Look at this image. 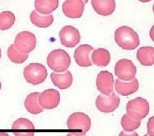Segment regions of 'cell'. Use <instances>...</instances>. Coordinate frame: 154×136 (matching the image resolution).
Masks as SVG:
<instances>
[{
    "label": "cell",
    "instance_id": "1",
    "mask_svg": "<svg viewBox=\"0 0 154 136\" xmlns=\"http://www.w3.org/2000/svg\"><path fill=\"white\" fill-rule=\"evenodd\" d=\"M114 40L122 49L132 50L140 45V39L137 33L132 28L123 25L114 32Z\"/></svg>",
    "mask_w": 154,
    "mask_h": 136
},
{
    "label": "cell",
    "instance_id": "2",
    "mask_svg": "<svg viewBox=\"0 0 154 136\" xmlns=\"http://www.w3.org/2000/svg\"><path fill=\"white\" fill-rule=\"evenodd\" d=\"M46 62L48 66L54 71L62 73L66 71L69 67L71 59L65 50L56 49L49 53Z\"/></svg>",
    "mask_w": 154,
    "mask_h": 136
},
{
    "label": "cell",
    "instance_id": "3",
    "mask_svg": "<svg viewBox=\"0 0 154 136\" xmlns=\"http://www.w3.org/2000/svg\"><path fill=\"white\" fill-rule=\"evenodd\" d=\"M47 76L46 67L40 63H31L23 70V76L26 81L34 85L43 83Z\"/></svg>",
    "mask_w": 154,
    "mask_h": 136
},
{
    "label": "cell",
    "instance_id": "4",
    "mask_svg": "<svg viewBox=\"0 0 154 136\" xmlns=\"http://www.w3.org/2000/svg\"><path fill=\"white\" fill-rule=\"evenodd\" d=\"M149 104L147 100L138 97L128 102L126 104L127 114L132 118L141 120L144 118L149 112Z\"/></svg>",
    "mask_w": 154,
    "mask_h": 136
},
{
    "label": "cell",
    "instance_id": "5",
    "mask_svg": "<svg viewBox=\"0 0 154 136\" xmlns=\"http://www.w3.org/2000/svg\"><path fill=\"white\" fill-rule=\"evenodd\" d=\"M36 37L34 33L23 31L18 33L14 39V45L21 53L28 54L36 47Z\"/></svg>",
    "mask_w": 154,
    "mask_h": 136
},
{
    "label": "cell",
    "instance_id": "6",
    "mask_svg": "<svg viewBox=\"0 0 154 136\" xmlns=\"http://www.w3.org/2000/svg\"><path fill=\"white\" fill-rule=\"evenodd\" d=\"M114 73L123 81H130L135 78L137 68L133 62L127 59L119 60L114 66Z\"/></svg>",
    "mask_w": 154,
    "mask_h": 136
},
{
    "label": "cell",
    "instance_id": "7",
    "mask_svg": "<svg viewBox=\"0 0 154 136\" xmlns=\"http://www.w3.org/2000/svg\"><path fill=\"white\" fill-rule=\"evenodd\" d=\"M120 102V97L114 92H112L109 95L99 94L96 98L95 105L99 111L110 113L119 107Z\"/></svg>",
    "mask_w": 154,
    "mask_h": 136
},
{
    "label": "cell",
    "instance_id": "8",
    "mask_svg": "<svg viewBox=\"0 0 154 136\" xmlns=\"http://www.w3.org/2000/svg\"><path fill=\"white\" fill-rule=\"evenodd\" d=\"M67 126L69 129H81L82 131V135H85L90 129L91 120L87 114L76 112L69 117Z\"/></svg>",
    "mask_w": 154,
    "mask_h": 136
},
{
    "label": "cell",
    "instance_id": "9",
    "mask_svg": "<svg viewBox=\"0 0 154 136\" xmlns=\"http://www.w3.org/2000/svg\"><path fill=\"white\" fill-rule=\"evenodd\" d=\"M61 44L67 48H73L78 45L81 39L79 31L72 25L63 27L59 32Z\"/></svg>",
    "mask_w": 154,
    "mask_h": 136
},
{
    "label": "cell",
    "instance_id": "10",
    "mask_svg": "<svg viewBox=\"0 0 154 136\" xmlns=\"http://www.w3.org/2000/svg\"><path fill=\"white\" fill-rule=\"evenodd\" d=\"M38 101L40 105L46 109H52L58 106L60 102V94L54 89H48L40 93Z\"/></svg>",
    "mask_w": 154,
    "mask_h": 136
},
{
    "label": "cell",
    "instance_id": "11",
    "mask_svg": "<svg viewBox=\"0 0 154 136\" xmlns=\"http://www.w3.org/2000/svg\"><path fill=\"white\" fill-rule=\"evenodd\" d=\"M84 5L82 0H65L62 5V10L66 16L78 19L83 14Z\"/></svg>",
    "mask_w": 154,
    "mask_h": 136
},
{
    "label": "cell",
    "instance_id": "12",
    "mask_svg": "<svg viewBox=\"0 0 154 136\" xmlns=\"http://www.w3.org/2000/svg\"><path fill=\"white\" fill-rule=\"evenodd\" d=\"M97 89L104 95H109L113 91L114 77L108 71H101L97 76L96 81Z\"/></svg>",
    "mask_w": 154,
    "mask_h": 136
},
{
    "label": "cell",
    "instance_id": "13",
    "mask_svg": "<svg viewBox=\"0 0 154 136\" xmlns=\"http://www.w3.org/2000/svg\"><path fill=\"white\" fill-rule=\"evenodd\" d=\"M94 50L93 47L88 44L79 45L74 52V58L76 63L81 67H89L93 65L90 54Z\"/></svg>",
    "mask_w": 154,
    "mask_h": 136
},
{
    "label": "cell",
    "instance_id": "14",
    "mask_svg": "<svg viewBox=\"0 0 154 136\" xmlns=\"http://www.w3.org/2000/svg\"><path fill=\"white\" fill-rule=\"evenodd\" d=\"M91 3L94 10L103 16L112 15L116 9L115 0H91Z\"/></svg>",
    "mask_w": 154,
    "mask_h": 136
},
{
    "label": "cell",
    "instance_id": "15",
    "mask_svg": "<svg viewBox=\"0 0 154 136\" xmlns=\"http://www.w3.org/2000/svg\"><path fill=\"white\" fill-rule=\"evenodd\" d=\"M114 86L115 89L118 94L127 96L137 91L139 88V83L136 78L129 82L121 81L117 79L116 80Z\"/></svg>",
    "mask_w": 154,
    "mask_h": 136
},
{
    "label": "cell",
    "instance_id": "16",
    "mask_svg": "<svg viewBox=\"0 0 154 136\" xmlns=\"http://www.w3.org/2000/svg\"><path fill=\"white\" fill-rule=\"evenodd\" d=\"M50 77L53 84L60 89L69 88L73 82V76L70 71H67L63 74L52 73Z\"/></svg>",
    "mask_w": 154,
    "mask_h": 136
},
{
    "label": "cell",
    "instance_id": "17",
    "mask_svg": "<svg viewBox=\"0 0 154 136\" xmlns=\"http://www.w3.org/2000/svg\"><path fill=\"white\" fill-rule=\"evenodd\" d=\"M136 56L141 65L152 66L154 65V47L150 46L141 47L137 50Z\"/></svg>",
    "mask_w": 154,
    "mask_h": 136
},
{
    "label": "cell",
    "instance_id": "18",
    "mask_svg": "<svg viewBox=\"0 0 154 136\" xmlns=\"http://www.w3.org/2000/svg\"><path fill=\"white\" fill-rule=\"evenodd\" d=\"M59 5V0H35V11L42 15H49Z\"/></svg>",
    "mask_w": 154,
    "mask_h": 136
},
{
    "label": "cell",
    "instance_id": "19",
    "mask_svg": "<svg viewBox=\"0 0 154 136\" xmlns=\"http://www.w3.org/2000/svg\"><path fill=\"white\" fill-rule=\"evenodd\" d=\"M40 93L34 92L29 94L24 101V105L26 109L32 114H38L43 111V108L40 105L38 97Z\"/></svg>",
    "mask_w": 154,
    "mask_h": 136
},
{
    "label": "cell",
    "instance_id": "20",
    "mask_svg": "<svg viewBox=\"0 0 154 136\" xmlns=\"http://www.w3.org/2000/svg\"><path fill=\"white\" fill-rule=\"evenodd\" d=\"M111 59L109 52L105 48H99L94 50L91 54V60L93 63L100 67L106 66Z\"/></svg>",
    "mask_w": 154,
    "mask_h": 136
},
{
    "label": "cell",
    "instance_id": "21",
    "mask_svg": "<svg viewBox=\"0 0 154 136\" xmlns=\"http://www.w3.org/2000/svg\"><path fill=\"white\" fill-rule=\"evenodd\" d=\"M30 21L32 24L40 28H46L51 25L54 22L52 15H40L35 10L32 11L30 14Z\"/></svg>",
    "mask_w": 154,
    "mask_h": 136
},
{
    "label": "cell",
    "instance_id": "22",
    "mask_svg": "<svg viewBox=\"0 0 154 136\" xmlns=\"http://www.w3.org/2000/svg\"><path fill=\"white\" fill-rule=\"evenodd\" d=\"M7 56L12 62L17 64L23 63L28 57V54L23 53L19 51L16 48L14 44H11L8 48Z\"/></svg>",
    "mask_w": 154,
    "mask_h": 136
},
{
    "label": "cell",
    "instance_id": "23",
    "mask_svg": "<svg viewBox=\"0 0 154 136\" xmlns=\"http://www.w3.org/2000/svg\"><path fill=\"white\" fill-rule=\"evenodd\" d=\"M141 125V120L131 117L127 113L121 118V125L125 131L131 132L137 129Z\"/></svg>",
    "mask_w": 154,
    "mask_h": 136
},
{
    "label": "cell",
    "instance_id": "24",
    "mask_svg": "<svg viewBox=\"0 0 154 136\" xmlns=\"http://www.w3.org/2000/svg\"><path fill=\"white\" fill-rule=\"evenodd\" d=\"M15 20L14 13L10 11H4L0 13V30L10 29L14 25Z\"/></svg>",
    "mask_w": 154,
    "mask_h": 136
},
{
    "label": "cell",
    "instance_id": "25",
    "mask_svg": "<svg viewBox=\"0 0 154 136\" xmlns=\"http://www.w3.org/2000/svg\"><path fill=\"white\" fill-rule=\"evenodd\" d=\"M13 129H34V124L28 119L19 118L12 124Z\"/></svg>",
    "mask_w": 154,
    "mask_h": 136
},
{
    "label": "cell",
    "instance_id": "26",
    "mask_svg": "<svg viewBox=\"0 0 154 136\" xmlns=\"http://www.w3.org/2000/svg\"><path fill=\"white\" fill-rule=\"evenodd\" d=\"M147 135H154V116H152L149 118L147 125Z\"/></svg>",
    "mask_w": 154,
    "mask_h": 136
},
{
    "label": "cell",
    "instance_id": "27",
    "mask_svg": "<svg viewBox=\"0 0 154 136\" xmlns=\"http://www.w3.org/2000/svg\"><path fill=\"white\" fill-rule=\"evenodd\" d=\"M149 34H150V37L151 39L154 42V25L151 27V28L150 30Z\"/></svg>",
    "mask_w": 154,
    "mask_h": 136
},
{
    "label": "cell",
    "instance_id": "28",
    "mask_svg": "<svg viewBox=\"0 0 154 136\" xmlns=\"http://www.w3.org/2000/svg\"><path fill=\"white\" fill-rule=\"evenodd\" d=\"M138 1L141 2H149V1H150L152 0H138Z\"/></svg>",
    "mask_w": 154,
    "mask_h": 136
},
{
    "label": "cell",
    "instance_id": "29",
    "mask_svg": "<svg viewBox=\"0 0 154 136\" xmlns=\"http://www.w3.org/2000/svg\"><path fill=\"white\" fill-rule=\"evenodd\" d=\"M83 1H84V4H85L86 3H87L88 2V0H82Z\"/></svg>",
    "mask_w": 154,
    "mask_h": 136
},
{
    "label": "cell",
    "instance_id": "30",
    "mask_svg": "<svg viewBox=\"0 0 154 136\" xmlns=\"http://www.w3.org/2000/svg\"><path fill=\"white\" fill-rule=\"evenodd\" d=\"M1 50L0 48V59H1Z\"/></svg>",
    "mask_w": 154,
    "mask_h": 136
},
{
    "label": "cell",
    "instance_id": "31",
    "mask_svg": "<svg viewBox=\"0 0 154 136\" xmlns=\"http://www.w3.org/2000/svg\"><path fill=\"white\" fill-rule=\"evenodd\" d=\"M1 83L0 82V90H1Z\"/></svg>",
    "mask_w": 154,
    "mask_h": 136
},
{
    "label": "cell",
    "instance_id": "32",
    "mask_svg": "<svg viewBox=\"0 0 154 136\" xmlns=\"http://www.w3.org/2000/svg\"><path fill=\"white\" fill-rule=\"evenodd\" d=\"M153 13H154V4H153Z\"/></svg>",
    "mask_w": 154,
    "mask_h": 136
}]
</instances>
